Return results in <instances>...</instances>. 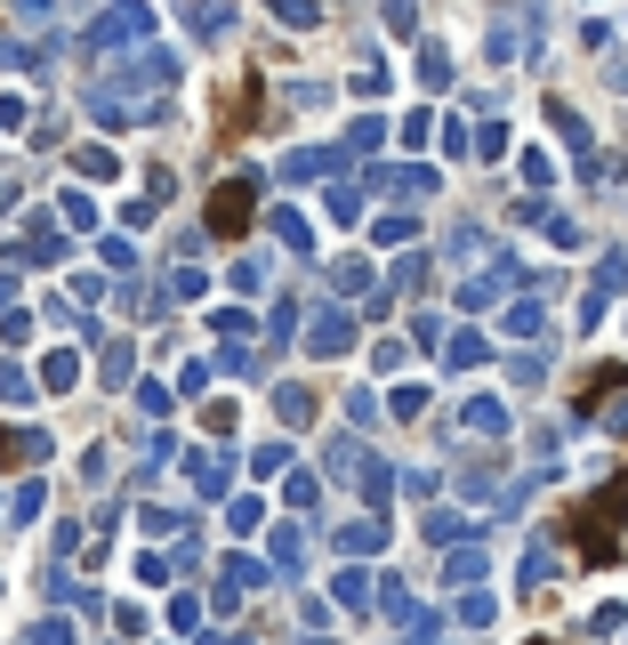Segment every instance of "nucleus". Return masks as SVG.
Returning a JSON list of instances; mask_svg holds the SVG:
<instances>
[{"label": "nucleus", "instance_id": "nucleus-1", "mask_svg": "<svg viewBox=\"0 0 628 645\" xmlns=\"http://www.w3.org/2000/svg\"><path fill=\"white\" fill-rule=\"evenodd\" d=\"M620 532H628V468H620L612 485H597L588 500H572V517H565V540H572V557L588 573L620 565Z\"/></svg>", "mask_w": 628, "mask_h": 645}, {"label": "nucleus", "instance_id": "nucleus-2", "mask_svg": "<svg viewBox=\"0 0 628 645\" xmlns=\"http://www.w3.org/2000/svg\"><path fill=\"white\" fill-rule=\"evenodd\" d=\"M258 218V202H251V178H226L218 194H209V234H226V243H242Z\"/></svg>", "mask_w": 628, "mask_h": 645}, {"label": "nucleus", "instance_id": "nucleus-3", "mask_svg": "<svg viewBox=\"0 0 628 645\" xmlns=\"http://www.w3.org/2000/svg\"><path fill=\"white\" fill-rule=\"evenodd\" d=\"M532 645H548V637H532Z\"/></svg>", "mask_w": 628, "mask_h": 645}]
</instances>
